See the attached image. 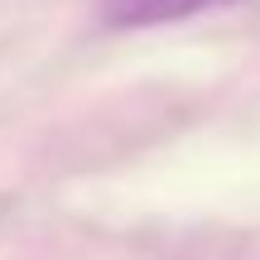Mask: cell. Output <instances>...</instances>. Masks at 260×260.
I'll use <instances>...</instances> for the list:
<instances>
[{
	"label": "cell",
	"instance_id": "cell-1",
	"mask_svg": "<svg viewBox=\"0 0 260 260\" xmlns=\"http://www.w3.org/2000/svg\"><path fill=\"white\" fill-rule=\"evenodd\" d=\"M212 5H226V0H102V19L111 29H154V24L203 15Z\"/></svg>",
	"mask_w": 260,
	"mask_h": 260
}]
</instances>
